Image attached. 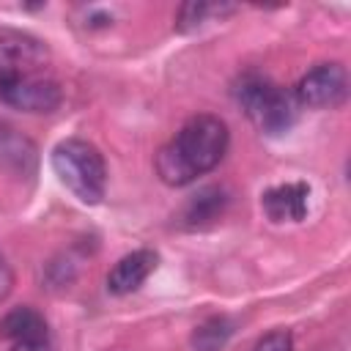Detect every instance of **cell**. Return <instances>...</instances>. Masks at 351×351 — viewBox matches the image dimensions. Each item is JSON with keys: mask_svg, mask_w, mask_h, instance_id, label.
<instances>
[{"mask_svg": "<svg viewBox=\"0 0 351 351\" xmlns=\"http://www.w3.org/2000/svg\"><path fill=\"white\" fill-rule=\"evenodd\" d=\"M11 351H55L49 343H16Z\"/></svg>", "mask_w": 351, "mask_h": 351, "instance_id": "cell-15", "label": "cell"}, {"mask_svg": "<svg viewBox=\"0 0 351 351\" xmlns=\"http://www.w3.org/2000/svg\"><path fill=\"white\" fill-rule=\"evenodd\" d=\"M49 52L47 47L27 33H3L0 36V80L47 74Z\"/></svg>", "mask_w": 351, "mask_h": 351, "instance_id": "cell-6", "label": "cell"}, {"mask_svg": "<svg viewBox=\"0 0 351 351\" xmlns=\"http://www.w3.org/2000/svg\"><path fill=\"white\" fill-rule=\"evenodd\" d=\"M0 335L14 343H49L47 318L33 307H14L0 318Z\"/></svg>", "mask_w": 351, "mask_h": 351, "instance_id": "cell-9", "label": "cell"}, {"mask_svg": "<svg viewBox=\"0 0 351 351\" xmlns=\"http://www.w3.org/2000/svg\"><path fill=\"white\" fill-rule=\"evenodd\" d=\"M233 11L230 5H211V3H184L178 8V16H176V30L178 33H192L197 27H203L208 22L211 14H228Z\"/></svg>", "mask_w": 351, "mask_h": 351, "instance_id": "cell-12", "label": "cell"}, {"mask_svg": "<svg viewBox=\"0 0 351 351\" xmlns=\"http://www.w3.org/2000/svg\"><path fill=\"white\" fill-rule=\"evenodd\" d=\"M228 143L230 134L219 115H192L176 137L159 148L156 173L167 186H186L222 162Z\"/></svg>", "mask_w": 351, "mask_h": 351, "instance_id": "cell-1", "label": "cell"}, {"mask_svg": "<svg viewBox=\"0 0 351 351\" xmlns=\"http://www.w3.org/2000/svg\"><path fill=\"white\" fill-rule=\"evenodd\" d=\"M159 263V255L154 250H134L129 255H123L107 274V291L115 293V296H126L132 291H137L148 277L151 271L156 269Z\"/></svg>", "mask_w": 351, "mask_h": 351, "instance_id": "cell-8", "label": "cell"}, {"mask_svg": "<svg viewBox=\"0 0 351 351\" xmlns=\"http://www.w3.org/2000/svg\"><path fill=\"white\" fill-rule=\"evenodd\" d=\"M299 107L310 110H335L348 99V74L340 63H318L293 88Z\"/></svg>", "mask_w": 351, "mask_h": 351, "instance_id": "cell-4", "label": "cell"}, {"mask_svg": "<svg viewBox=\"0 0 351 351\" xmlns=\"http://www.w3.org/2000/svg\"><path fill=\"white\" fill-rule=\"evenodd\" d=\"M52 170L60 184L82 203L96 206L107 192V165L101 151L80 137H69L52 148Z\"/></svg>", "mask_w": 351, "mask_h": 351, "instance_id": "cell-3", "label": "cell"}, {"mask_svg": "<svg viewBox=\"0 0 351 351\" xmlns=\"http://www.w3.org/2000/svg\"><path fill=\"white\" fill-rule=\"evenodd\" d=\"M252 351H293V337L288 329H274V332H266L252 346Z\"/></svg>", "mask_w": 351, "mask_h": 351, "instance_id": "cell-13", "label": "cell"}, {"mask_svg": "<svg viewBox=\"0 0 351 351\" xmlns=\"http://www.w3.org/2000/svg\"><path fill=\"white\" fill-rule=\"evenodd\" d=\"M63 99L60 85L49 74H25L0 80V101L22 112H52Z\"/></svg>", "mask_w": 351, "mask_h": 351, "instance_id": "cell-5", "label": "cell"}, {"mask_svg": "<svg viewBox=\"0 0 351 351\" xmlns=\"http://www.w3.org/2000/svg\"><path fill=\"white\" fill-rule=\"evenodd\" d=\"M228 206V197H225V189L219 186H206L200 189L197 195H192L181 211V225L189 228V230H197V228H206L211 225L214 219L222 217Z\"/></svg>", "mask_w": 351, "mask_h": 351, "instance_id": "cell-10", "label": "cell"}, {"mask_svg": "<svg viewBox=\"0 0 351 351\" xmlns=\"http://www.w3.org/2000/svg\"><path fill=\"white\" fill-rule=\"evenodd\" d=\"M230 332H233V324H230L225 315H211V318H206V321L195 329L192 346H195L197 351H219V348L228 343Z\"/></svg>", "mask_w": 351, "mask_h": 351, "instance_id": "cell-11", "label": "cell"}, {"mask_svg": "<svg viewBox=\"0 0 351 351\" xmlns=\"http://www.w3.org/2000/svg\"><path fill=\"white\" fill-rule=\"evenodd\" d=\"M307 200H310V186L304 181H291L266 189L261 206L271 222H302L307 214Z\"/></svg>", "mask_w": 351, "mask_h": 351, "instance_id": "cell-7", "label": "cell"}, {"mask_svg": "<svg viewBox=\"0 0 351 351\" xmlns=\"http://www.w3.org/2000/svg\"><path fill=\"white\" fill-rule=\"evenodd\" d=\"M11 285H14V274H11V269H8V263L0 258V302L11 293Z\"/></svg>", "mask_w": 351, "mask_h": 351, "instance_id": "cell-14", "label": "cell"}, {"mask_svg": "<svg viewBox=\"0 0 351 351\" xmlns=\"http://www.w3.org/2000/svg\"><path fill=\"white\" fill-rule=\"evenodd\" d=\"M233 96L247 112V118L255 123V129L269 137L291 132L299 118V104L293 93L261 71L241 74L233 88Z\"/></svg>", "mask_w": 351, "mask_h": 351, "instance_id": "cell-2", "label": "cell"}]
</instances>
